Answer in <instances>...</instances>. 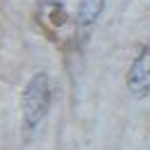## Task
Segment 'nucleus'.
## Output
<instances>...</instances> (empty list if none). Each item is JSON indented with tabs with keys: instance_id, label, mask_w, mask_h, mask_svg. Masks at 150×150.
I'll return each instance as SVG.
<instances>
[{
	"instance_id": "1",
	"label": "nucleus",
	"mask_w": 150,
	"mask_h": 150,
	"mask_svg": "<svg viewBox=\"0 0 150 150\" xmlns=\"http://www.w3.org/2000/svg\"><path fill=\"white\" fill-rule=\"evenodd\" d=\"M52 103V84L48 73L39 71L30 77L21 93V127L25 139H32L43 125Z\"/></svg>"
},
{
	"instance_id": "2",
	"label": "nucleus",
	"mask_w": 150,
	"mask_h": 150,
	"mask_svg": "<svg viewBox=\"0 0 150 150\" xmlns=\"http://www.w3.org/2000/svg\"><path fill=\"white\" fill-rule=\"evenodd\" d=\"M125 86L134 98H146L150 93V41H146L134 55L125 75Z\"/></svg>"
},
{
	"instance_id": "3",
	"label": "nucleus",
	"mask_w": 150,
	"mask_h": 150,
	"mask_svg": "<svg viewBox=\"0 0 150 150\" xmlns=\"http://www.w3.org/2000/svg\"><path fill=\"white\" fill-rule=\"evenodd\" d=\"M105 2L107 0H77V11H75V18L80 28H93L98 18L103 16L105 11Z\"/></svg>"
}]
</instances>
